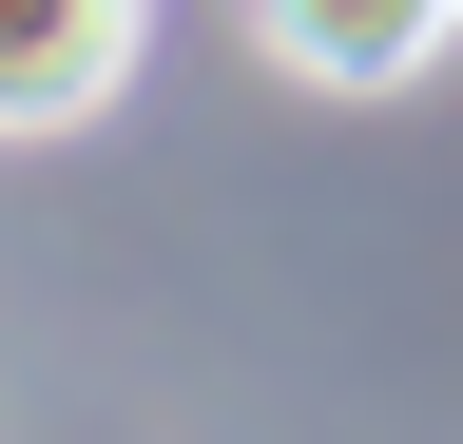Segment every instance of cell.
<instances>
[{"instance_id":"7a4b0ae2","label":"cell","mask_w":463,"mask_h":444,"mask_svg":"<svg viewBox=\"0 0 463 444\" xmlns=\"http://www.w3.org/2000/svg\"><path fill=\"white\" fill-rule=\"evenodd\" d=\"M444 20H463V0H251V39L309 97H405V78L444 59Z\"/></svg>"},{"instance_id":"6da1fadb","label":"cell","mask_w":463,"mask_h":444,"mask_svg":"<svg viewBox=\"0 0 463 444\" xmlns=\"http://www.w3.org/2000/svg\"><path fill=\"white\" fill-rule=\"evenodd\" d=\"M136 39H155V0H0V136H78V117H116Z\"/></svg>"}]
</instances>
